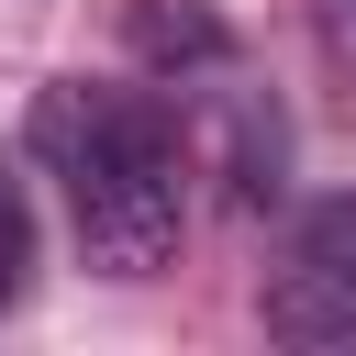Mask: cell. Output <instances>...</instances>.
<instances>
[{
    "mask_svg": "<svg viewBox=\"0 0 356 356\" xmlns=\"http://www.w3.org/2000/svg\"><path fill=\"white\" fill-rule=\"evenodd\" d=\"M267 334L278 345H356V189L300 200L267 267Z\"/></svg>",
    "mask_w": 356,
    "mask_h": 356,
    "instance_id": "7a4b0ae2",
    "label": "cell"
},
{
    "mask_svg": "<svg viewBox=\"0 0 356 356\" xmlns=\"http://www.w3.org/2000/svg\"><path fill=\"white\" fill-rule=\"evenodd\" d=\"M33 156L67 189L78 256L100 278H156L189 234V167L178 134L145 89H100V78H56L33 100Z\"/></svg>",
    "mask_w": 356,
    "mask_h": 356,
    "instance_id": "6da1fadb",
    "label": "cell"
},
{
    "mask_svg": "<svg viewBox=\"0 0 356 356\" xmlns=\"http://www.w3.org/2000/svg\"><path fill=\"white\" fill-rule=\"evenodd\" d=\"M134 56L167 67L178 89H189V78H234V33H222V11H200V0H134Z\"/></svg>",
    "mask_w": 356,
    "mask_h": 356,
    "instance_id": "3957f363",
    "label": "cell"
},
{
    "mask_svg": "<svg viewBox=\"0 0 356 356\" xmlns=\"http://www.w3.org/2000/svg\"><path fill=\"white\" fill-rule=\"evenodd\" d=\"M312 11H323V44H334V56L356 67V0H312Z\"/></svg>",
    "mask_w": 356,
    "mask_h": 356,
    "instance_id": "5b68a950",
    "label": "cell"
},
{
    "mask_svg": "<svg viewBox=\"0 0 356 356\" xmlns=\"http://www.w3.org/2000/svg\"><path fill=\"white\" fill-rule=\"evenodd\" d=\"M22 289H33V189L22 167H0V323L22 312Z\"/></svg>",
    "mask_w": 356,
    "mask_h": 356,
    "instance_id": "277c9868",
    "label": "cell"
}]
</instances>
